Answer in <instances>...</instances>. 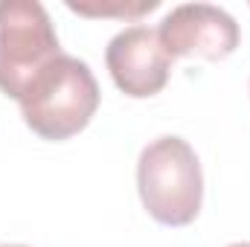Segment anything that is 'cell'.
<instances>
[{"mask_svg":"<svg viewBox=\"0 0 250 247\" xmlns=\"http://www.w3.org/2000/svg\"><path fill=\"white\" fill-rule=\"evenodd\" d=\"M137 189L146 212L166 227H187L204 201V175L195 148L184 137L151 140L137 163Z\"/></svg>","mask_w":250,"mask_h":247,"instance_id":"cell-1","label":"cell"},{"mask_svg":"<svg viewBox=\"0 0 250 247\" xmlns=\"http://www.w3.org/2000/svg\"><path fill=\"white\" fill-rule=\"evenodd\" d=\"M21 114L44 140H67L93 120L99 108V84L82 59L59 56L23 90Z\"/></svg>","mask_w":250,"mask_h":247,"instance_id":"cell-2","label":"cell"},{"mask_svg":"<svg viewBox=\"0 0 250 247\" xmlns=\"http://www.w3.org/2000/svg\"><path fill=\"white\" fill-rule=\"evenodd\" d=\"M62 56L50 12L38 0H0V90L21 99L29 82Z\"/></svg>","mask_w":250,"mask_h":247,"instance_id":"cell-3","label":"cell"},{"mask_svg":"<svg viewBox=\"0 0 250 247\" xmlns=\"http://www.w3.org/2000/svg\"><path fill=\"white\" fill-rule=\"evenodd\" d=\"M166 53L175 59H207L221 62L236 53L242 29L230 12L212 3H184L175 6L157 29Z\"/></svg>","mask_w":250,"mask_h":247,"instance_id":"cell-4","label":"cell"},{"mask_svg":"<svg viewBox=\"0 0 250 247\" xmlns=\"http://www.w3.org/2000/svg\"><path fill=\"white\" fill-rule=\"evenodd\" d=\"M105 64L114 84L131 99L157 96L172 73V56L166 53L157 29L146 23L125 26L108 41Z\"/></svg>","mask_w":250,"mask_h":247,"instance_id":"cell-5","label":"cell"},{"mask_svg":"<svg viewBox=\"0 0 250 247\" xmlns=\"http://www.w3.org/2000/svg\"><path fill=\"white\" fill-rule=\"evenodd\" d=\"M157 6V0H67V9L84 18H140Z\"/></svg>","mask_w":250,"mask_h":247,"instance_id":"cell-6","label":"cell"},{"mask_svg":"<svg viewBox=\"0 0 250 247\" xmlns=\"http://www.w3.org/2000/svg\"><path fill=\"white\" fill-rule=\"evenodd\" d=\"M230 247H250V242H236V245H230Z\"/></svg>","mask_w":250,"mask_h":247,"instance_id":"cell-7","label":"cell"},{"mask_svg":"<svg viewBox=\"0 0 250 247\" xmlns=\"http://www.w3.org/2000/svg\"><path fill=\"white\" fill-rule=\"evenodd\" d=\"M0 247H26V245H0Z\"/></svg>","mask_w":250,"mask_h":247,"instance_id":"cell-8","label":"cell"}]
</instances>
